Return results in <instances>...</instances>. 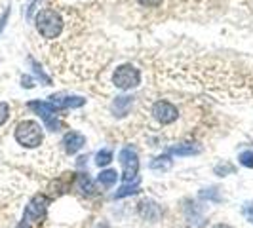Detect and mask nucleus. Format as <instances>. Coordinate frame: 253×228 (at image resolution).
<instances>
[{
  "label": "nucleus",
  "instance_id": "f257e3e1",
  "mask_svg": "<svg viewBox=\"0 0 253 228\" xmlns=\"http://www.w3.org/2000/svg\"><path fill=\"white\" fill-rule=\"evenodd\" d=\"M63 17L61 13L55 12L53 8H44L42 12H38L37 15V29L38 33L48 40H53L57 38L61 33H63Z\"/></svg>",
  "mask_w": 253,
  "mask_h": 228
},
{
  "label": "nucleus",
  "instance_id": "f03ea898",
  "mask_svg": "<svg viewBox=\"0 0 253 228\" xmlns=\"http://www.w3.org/2000/svg\"><path fill=\"white\" fill-rule=\"evenodd\" d=\"M48 203H50V200H48L46 196H42V194L35 196V198L29 202V205L25 207L23 221H21L19 228H37L38 225L44 221V217H46Z\"/></svg>",
  "mask_w": 253,
  "mask_h": 228
},
{
  "label": "nucleus",
  "instance_id": "7ed1b4c3",
  "mask_svg": "<svg viewBox=\"0 0 253 228\" xmlns=\"http://www.w3.org/2000/svg\"><path fill=\"white\" fill-rule=\"evenodd\" d=\"M15 141L21 147H27V149L40 147V143H42V127L38 126L37 122H33V120H25V122L17 124V127H15Z\"/></svg>",
  "mask_w": 253,
  "mask_h": 228
},
{
  "label": "nucleus",
  "instance_id": "20e7f679",
  "mask_svg": "<svg viewBox=\"0 0 253 228\" xmlns=\"http://www.w3.org/2000/svg\"><path fill=\"white\" fill-rule=\"evenodd\" d=\"M113 82L116 88L120 89H131L135 86H139L141 82V73L139 69H135L133 65H122L116 69V73L113 76Z\"/></svg>",
  "mask_w": 253,
  "mask_h": 228
},
{
  "label": "nucleus",
  "instance_id": "39448f33",
  "mask_svg": "<svg viewBox=\"0 0 253 228\" xmlns=\"http://www.w3.org/2000/svg\"><path fill=\"white\" fill-rule=\"evenodd\" d=\"M151 114L160 126H169V124H173L177 120L179 109L171 101H162L160 99V101H156L152 105Z\"/></svg>",
  "mask_w": 253,
  "mask_h": 228
},
{
  "label": "nucleus",
  "instance_id": "423d86ee",
  "mask_svg": "<svg viewBox=\"0 0 253 228\" xmlns=\"http://www.w3.org/2000/svg\"><path fill=\"white\" fill-rule=\"evenodd\" d=\"M29 109L35 111V113L44 120V124L48 126V129L51 131H57L59 129V122H57V109L46 101H31L29 103Z\"/></svg>",
  "mask_w": 253,
  "mask_h": 228
},
{
  "label": "nucleus",
  "instance_id": "0eeeda50",
  "mask_svg": "<svg viewBox=\"0 0 253 228\" xmlns=\"http://www.w3.org/2000/svg\"><path fill=\"white\" fill-rule=\"evenodd\" d=\"M118 158H120V164L124 167V181L126 183L135 181L137 179V171H139V158H137L135 151L122 149L120 154H118Z\"/></svg>",
  "mask_w": 253,
  "mask_h": 228
},
{
  "label": "nucleus",
  "instance_id": "6e6552de",
  "mask_svg": "<svg viewBox=\"0 0 253 228\" xmlns=\"http://www.w3.org/2000/svg\"><path fill=\"white\" fill-rule=\"evenodd\" d=\"M51 105L55 109H76V107H82L86 99L82 97H76V95H65V93H57V95H51Z\"/></svg>",
  "mask_w": 253,
  "mask_h": 228
},
{
  "label": "nucleus",
  "instance_id": "1a4fd4ad",
  "mask_svg": "<svg viewBox=\"0 0 253 228\" xmlns=\"http://www.w3.org/2000/svg\"><path fill=\"white\" fill-rule=\"evenodd\" d=\"M84 145H86V137L78 131H69L63 137V147L69 154H76Z\"/></svg>",
  "mask_w": 253,
  "mask_h": 228
},
{
  "label": "nucleus",
  "instance_id": "9d476101",
  "mask_svg": "<svg viewBox=\"0 0 253 228\" xmlns=\"http://www.w3.org/2000/svg\"><path fill=\"white\" fill-rule=\"evenodd\" d=\"M160 207H158V203L152 202V200H143L139 202V215L143 219H147V221H158L160 219Z\"/></svg>",
  "mask_w": 253,
  "mask_h": 228
},
{
  "label": "nucleus",
  "instance_id": "9b49d317",
  "mask_svg": "<svg viewBox=\"0 0 253 228\" xmlns=\"http://www.w3.org/2000/svg\"><path fill=\"white\" fill-rule=\"evenodd\" d=\"M171 152L177 156H192V154H200L202 149H200V145H194V143H183L177 147H171Z\"/></svg>",
  "mask_w": 253,
  "mask_h": 228
},
{
  "label": "nucleus",
  "instance_id": "f8f14e48",
  "mask_svg": "<svg viewBox=\"0 0 253 228\" xmlns=\"http://www.w3.org/2000/svg\"><path fill=\"white\" fill-rule=\"evenodd\" d=\"M116 179H118V173L114 171V169H105L99 173V177H97V183L105 187V189H111L114 183H116Z\"/></svg>",
  "mask_w": 253,
  "mask_h": 228
},
{
  "label": "nucleus",
  "instance_id": "ddd939ff",
  "mask_svg": "<svg viewBox=\"0 0 253 228\" xmlns=\"http://www.w3.org/2000/svg\"><path fill=\"white\" fill-rule=\"evenodd\" d=\"M171 165H173V160L169 156H158L151 162V169H154V171H168Z\"/></svg>",
  "mask_w": 253,
  "mask_h": 228
},
{
  "label": "nucleus",
  "instance_id": "4468645a",
  "mask_svg": "<svg viewBox=\"0 0 253 228\" xmlns=\"http://www.w3.org/2000/svg\"><path fill=\"white\" fill-rule=\"evenodd\" d=\"M76 189L80 190L82 194H86V196H91L93 194V183H91V179L88 175H78V181H76Z\"/></svg>",
  "mask_w": 253,
  "mask_h": 228
},
{
  "label": "nucleus",
  "instance_id": "2eb2a0df",
  "mask_svg": "<svg viewBox=\"0 0 253 228\" xmlns=\"http://www.w3.org/2000/svg\"><path fill=\"white\" fill-rule=\"evenodd\" d=\"M129 105H131V97H116L114 113L118 114V116H124L127 113V109H129Z\"/></svg>",
  "mask_w": 253,
  "mask_h": 228
},
{
  "label": "nucleus",
  "instance_id": "dca6fc26",
  "mask_svg": "<svg viewBox=\"0 0 253 228\" xmlns=\"http://www.w3.org/2000/svg\"><path fill=\"white\" fill-rule=\"evenodd\" d=\"M139 190V179L133 181V185H124L122 189L114 194V198H124V196H129V194H135Z\"/></svg>",
  "mask_w": 253,
  "mask_h": 228
},
{
  "label": "nucleus",
  "instance_id": "f3484780",
  "mask_svg": "<svg viewBox=\"0 0 253 228\" xmlns=\"http://www.w3.org/2000/svg\"><path fill=\"white\" fill-rule=\"evenodd\" d=\"M113 162V152L109 151V149H103V151L97 152V156H95V164L103 167V165H109Z\"/></svg>",
  "mask_w": 253,
  "mask_h": 228
},
{
  "label": "nucleus",
  "instance_id": "a211bd4d",
  "mask_svg": "<svg viewBox=\"0 0 253 228\" xmlns=\"http://www.w3.org/2000/svg\"><path fill=\"white\" fill-rule=\"evenodd\" d=\"M238 162H240L244 167H253V151H246L238 156Z\"/></svg>",
  "mask_w": 253,
  "mask_h": 228
},
{
  "label": "nucleus",
  "instance_id": "6ab92c4d",
  "mask_svg": "<svg viewBox=\"0 0 253 228\" xmlns=\"http://www.w3.org/2000/svg\"><path fill=\"white\" fill-rule=\"evenodd\" d=\"M200 198L204 200H213V202H219L221 198H219V194H217V189H206L200 192Z\"/></svg>",
  "mask_w": 253,
  "mask_h": 228
},
{
  "label": "nucleus",
  "instance_id": "aec40b11",
  "mask_svg": "<svg viewBox=\"0 0 253 228\" xmlns=\"http://www.w3.org/2000/svg\"><path fill=\"white\" fill-rule=\"evenodd\" d=\"M10 118V107L8 103H0V126Z\"/></svg>",
  "mask_w": 253,
  "mask_h": 228
},
{
  "label": "nucleus",
  "instance_id": "412c9836",
  "mask_svg": "<svg viewBox=\"0 0 253 228\" xmlns=\"http://www.w3.org/2000/svg\"><path fill=\"white\" fill-rule=\"evenodd\" d=\"M244 217H246L250 223H253V202L244 205Z\"/></svg>",
  "mask_w": 253,
  "mask_h": 228
},
{
  "label": "nucleus",
  "instance_id": "4be33fe9",
  "mask_svg": "<svg viewBox=\"0 0 253 228\" xmlns=\"http://www.w3.org/2000/svg\"><path fill=\"white\" fill-rule=\"evenodd\" d=\"M232 171H234V167H232V165H228V164H225V165H217V167H215V173H219L221 177H223L225 173H232Z\"/></svg>",
  "mask_w": 253,
  "mask_h": 228
},
{
  "label": "nucleus",
  "instance_id": "5701e85b",
  "mask_svg": "<svg viewBox=\"0 0 253 228\" xmlns=\"http://www.w3.org/2000/svg\"><path fill=\"white\" fill-rule=\"evenodd\" d=\"M143 6H158L162 0H139Z\"/></svg>",
  "mask_w": 253,
  "mask_h": 228
},
{
  "label": "nucleus",
  "instance_id": "b1692460",
  "mask_svg": "<svg viewBox=\"0 0 253 228\" xmlns=\"http://www.w3.org/2000/svg\"><path fill=\"white\" fill-rule=\"evenodd\" d=\"M213 228H232V227H228V225H215Z\"/></svg>",
  "mask_w": 253,
  "mask_h": 228
}]
</instances>
